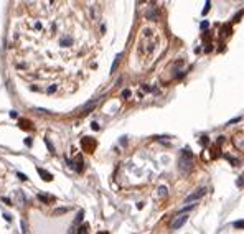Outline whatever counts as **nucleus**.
Masks as SVG:
<instances>
[{"label": "nucleus", "instance_id": "obj_18", "mask_svg": "<svg viewBox=\"0 0 244 234\" xmlns=\"http://www.w3.org/2000/svg\"><path fill=\"white\" fill-rule=\"evenodd\" d=\"M3 201H5V203H7V204H8V206H10V204H13V203H12V201H10V200H8V198H3Z\"/></svg>", "mask_w": 244, "mask_h": 234}, {"label": "nucleus", "instance_id": "obj_16", "mask_svg": "<svg viewBox=\"0 0 244 234\" xmlns=\"http://www.w3.org/2000/svg\"><path fill=\"white\" fill-rule=\"evenodd\" d=\"M53 91H56V86H50L48 88V92H53Z\"/></svg>", "mask_w": 244, "mask_h": 234}, {"label": "nucleus", "instance_id": "obj_15", "mask_svg": "<svg viewBox=\"0 0 244 234\" xmlns=\"http://www.w3.org/2000/svg\"><path fill=\"white\" fill-rule=\"evenodd\" d=\"M17 176H18V178H20V180H23V181H25V180H27V176H25V175H23V173H17Z\"/></svg>", "mask_w": 244, "mask_h": 234}, {"label": "nucleus", "instance_id": "obj_2", "mask_svg": "<svg viewBox=\"0 0 244 234\" xmlns=\"http://www.w3.org/2000/svg\"><path fill=\"white\" fill-rule=\"evenodd\" d=\"M205 193H206V188H201L200 191H195V193H191L190 196L185 198V203H191V201H195V200H200Z\"/></svg>", "mask_w": 244, "mask_h": 234}, {"label": "nucleus", "instance_id": "obj_19", "mask_svg": "<svg viewBox=\"0 0 244 234\" xmlns=\"http://www.w3.org/2000/svg\"><path fill=\"white\" fill-rule=\"evenodd\" d=\"M99 234H104V232H99Z\"/></svg>", "mask_w": 244, "mask_h": 234}, {"label": "nucleus", "instance_id": "obj_14", "mask_svg": "<svg viewBox=\"0 0 244 234\" xmlns=\"http://www.w3.org/2000/svg\"><path fill=\"white\" fill-rule=\"evenodd\" d=\"M208 25H210L208 22H203V23L200 25V28H201V30H206V28H208Z\"/></svg>", "mask_w": 244, "mask_h": 234}, {"label": "nucleus", "instance_id": "obj_6", "mask_svg": "<svg viewBox=\"0 0 244 234\" xmlns=\"http://www.w3.org/2000/svg\"><path fill=\"white\" fill-rule=\"evenodd\" d=\"M120 58H122V55L119 53V55H117V56H116V59H114V63H112V66H111V73H114V71H116V68H117V64H119V63H120Z\"/></svg>", "mask_w": 244, "mask_h": 234}, {"label": "nucleus", "instance_id": "obj_9", "mask_svg": "<svg viewBox=\"0 0 244 234\" xmlns=\"http://www.w3.org/2000/svg\"><path fill=\"white\" fill-rule=\"evenodd\" d=\"M68 209L69 208H58V209L53 211V214H63V213H68Z\"/></svg>", "mask_w": 244, "mask_h": 234}, {"label": "nucleus", "instance_id": "obj_13", "mask_svg": "<svg viewBox=\"0 0 244 234\" xmlns=\"http://www.w3.org/2000/svg\"><path fill=\"white\" fill-rule=\"evenodd\" d=\"M234 228H239V229L242 228V219H239V221H236V223H234Z\"/></svg>", "mask_w": 244, "mask_h": 234}, {"label": "nucleus", "instance_id": "obj_17", "mask_svg": "<svg viewBox=\"0 0 244 234\" xmlns=\"http://www.w3.org/2000/svg\"><path fill=\"white\" fill-rule=\"evenodd\" d=\"M17 116H18V114H17L15 111H10V117H17Z\"/></svg>", "mask_w": 244, "mask_h": 234}, {"label": "nucleus", "instance_id": "obj_11", "mask_svg": "<svg viewBox=\"0 0 244 234\" xmlns=\"http://www.w3.org/2000/svg\"><path fill=\"white\" fill-rule=\"evenodd\" d=\"M210 7H211V2H206V3H205V8H203V15H206V13H208V10H210Z\"/></svg>", "mask_w": 244, "mask_h": 234}, {"label": "nucleus", "instance_id": "obj_5", "mask_svg": "<svg viewBox=\"0 0 244 234\" xmlns=\"http://www.w3.org/2000/svg\"><path fill=\"white\" fill-rule=\"evenodd\" d=\"M78 234H89V224H88V223H84V224L79 226Z\"/></svg>", "mask_w": 244, "mask_h": 234}, {"label": "nucleus", "instance_id": "obj_12", "mask_svg": "<svg viewBox=\"0 0 244 234\" xmlns=\"http://www.w3.org/2000/svg\"><path fill=\"white\" fill-rule=\"evenodd\" d=\"M129 96H130V91H129V89L122 91V97H129Z\"/></svg>", "mask_w": 244, "mask_h": 234}, {"label": "nucleus", "instance_id": "obj_7", "mask_svg": "<svg viewBox=\"0 0 244 234\" xmlns=\"http://www.w3.org/2000/svg\"><path fill=\"white\" fill-rule=\"evenodd\" d=\"M74 168H76V172H81V170H83V158H81V157L76 158V167H74Z\"/></svg>", "mask_w": 244, "mask_h": 234}, {"label": "nucleus", "instance_id": "obj_1", "mask_svg": "<svg viewBox=\"0 0 244 234\" xmlns=\"http://www.w3.org/2000/svg\"><path fill=\"white\" fill-rule=\"evenodd\" d=\"M186 221H188V214H186V213H183V214L180 213V214L177 216L175 219H173V223H172V231H177V229H180Z\"/></svg>", "mask_w": 244, "mask_h": 234}, {"label": "nucleus", "instance_id": "obj_8", "mask_svg": "<svg viewBox=\"0 0 244 234\" xmlns=\"http://www.w3.org/2000/svg\"><path fill=\"white\" fill-rule=\"evenodd\" d=\"M96 104H97V99H94V101H89V102H88V104H86V106H84V112H88V111L91 109V107H94V106H96Z\"/></svg>", "mask_w": 244, "mask_h": 234}, {"label": "nucleus", "instance_id": "obj_4", "mask_svg": "<svg viewBox=\"0 0 244 234\" xmlns=\"http://www.w3.org/2000/svg\"><path fill=\"white\" fill-rule=\"evenodd\" d=\"M38 200L48 204V203H51V201H55V196H48V195H40L38 193Z\"/></svg>", "mask_w": 244, "mask_h": 234}, {"label": "nucleus", "instance_id": "obj_10", "mask_svg": "<svg viewBox=\"0 0 244 234\" xmlns=\"http://www.w3.org/2000/svg\"><path fill=\"white\" fill-rule=\"evenodd\" d=\"M158 195H160V196H167V188L165 186H160L158 188Z\"/></svg>", "mask_w": 244, "mask_h": 234}, {"label": "nucleus", "instance_id": "obj_3", "mask_svg": "<svg viewBox=\"0 0 244 234\" xmlns=\"http://www.w3.org/2000/svg\"><path fill=\"white\" fill-rule=\"evenodd\" d=\"M36 172L40 173V175H41V178H43L45 181H51V180H53V175H51V173H48L46 170L40 168V167H38V168H36Z\"/></svg>", "mask_w": 244, "mask_h": 234}]
</instances>
